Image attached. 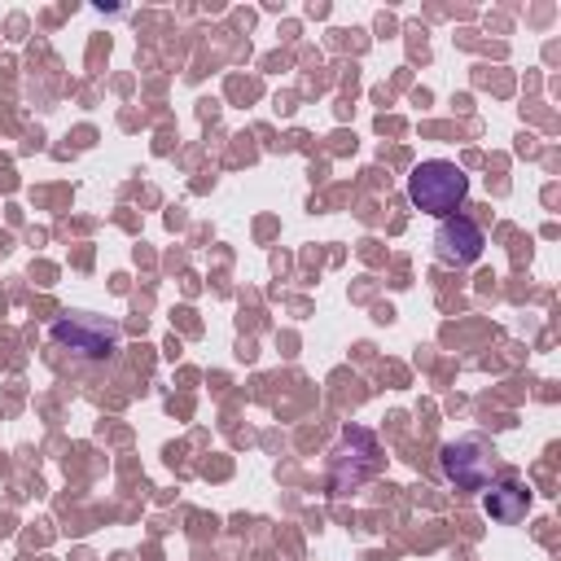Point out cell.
<instances>
[{
	"mask_svg": "<svg viewBox=\"0 0 561 561\" xmlns=\"http://www.w3.org/2000/svg\"><path fill=\"white\" fill-rule=\"evenodd\" d=\"M469 197V175L447 162V158H430V162H416L412 175H408V202L434 219H447L465 206Z\"/></svg>",
	"mask_w": 561,
	"mask_h": 561,
	"instance_id": "6da1fadb",
	"label": "cell"
},
{
	"mask_svg": "<svg viewBox=\"0 0 561 561\" xmlns=\"http://www.w3.org/2000/svg\"><path fill=\"white\" fill-rule=\"evenodd\" d=\"M48 337L83 359H110L118 355V342H123V329L105 316H88V311H75V316H61L48 324Z\"/></svg>",
	"mask_w": 561,
	"mask_h": 561,
	"instance_id": "7a4b0ae2",
	"label": "cell"
},
{
	"mask_svg": "<svg viewBox=\"0 0 561 561\" xmlns=\"http://www.w3.org/2000/svg\"><path fill=\"white\" fill-rule=\"evenodd\" d=\"M377 465H381V447H377L373 430L346 425V430H342V443H337L333 456H329V491H333V495L351 491L355 482L373 478Z\"/></svg>",
	"mask_w": 561,
	"mask_h": 561,
	"instance_id": "3957f363",
	"label": "cell"
},
{
	"mask_svg": "<svg viewBox=\"0 0 561 561\" xmlns=\"http://www.w3.org/2000/svg\"><path fill=\"white\" fill-rule=\"evenodd\" d=\"M491 443L486 438H456L443 447L438 465H443V478L456 482L460 491H486L491 486Z\"/></svg>",
	"mask_w": 561,
	"mask_h": 561,
	"instance_id": "277c9868",
	"label": "cell"
},
{
	"mask_svg": "<svg viewBox=\"0 0 561 561\" xmlns=\"http://www.w3.org/2000/svg\"><path fill=\"white\" fill-rule=\"evenodd\" d=\"M482 245H486V237H482V228H478L469 215H447V219H438L434 254H438L443 263H451V267H469V263L482 259Z\"/></svg>",
	"mask_w": 561,
	"mask_h": 561,
	"instance_id": "5b68a950",
	"label": "cell"
},
{
	"mask_svg": "<svg viewBox=\"0 0 561 561\" xmlns=\"http://www.w3.org/2000/svg\"><path fill=\"white\" fill-rule=\"evenodd\" d=\"M482 508H486V517L491 522H500V526H513V522H522L526 517V508H530V486L522 482V478H500V482H491L486 486V495H482Z\"/></svg>",
	"mask_w": 561,
	"mask_h": 561,
	"instance_id": "8992f818",
	"label": "cell"
}]
</instances>
